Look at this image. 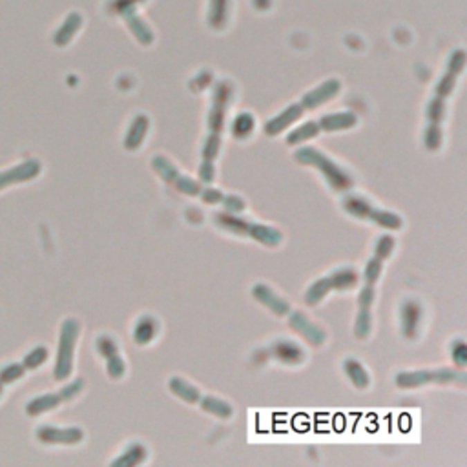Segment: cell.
<instances>
[{
  "instance_id": "cell-17",
  "label": "cell",
  "mask_w": 467,
  "mask_h": 467,
  "mask_svg": "<svg viewBox=\"0 0 467 467\" xmlns=\"http://www.w3.org/2000/svg\"><path fill=\"white\" fill-rule=\"evenodd\" d=\"M343 367H345L347 376L351 378V382L354 383L358 389H365V387L369 385V374H367V371L363 369V365L358 362V360H352V358L351 360H345Z\"/></svg>"
},
{
  "instance_id": "cell-22",
  "label": "cell",
  "mask_w": 467,
  "mask_h": 467,
  "mask_svg": "<svg viewBox=\"0 0 467 467\" xmlns=\"http://www.w3.org/2000/svg\"><path fill=\"white\" fill-rule=\"evenodd\" d=\"M254 131V119L250 113H241L236 117V121L232 122V134L237 139H246Z\"/></svg>"
},
{
  "instance_id": "cell-31",
  "label": "cell",
  "mask_w": 467,
  "mask_h": 467,
  "mask_svg": "<svg viewBox=\"0 0 467 467\" xmlns=\"http://www.w3.org/2000/svg\"><path fill=\"white\" fill-rule=\"evenodd\" d=\"M451 356L452 362L457 363L458 367H464L467 362V347L462 340H457V342L452 343L451 347Z\"/></svg>"
},
{
  "instance_id": "cell-10",
  "label": "cell",
  "mask_w": 467,
  "mask_h": 467,
  "mask_svg": "<svg viewBox=\"0 0 467 467\" xmlns=\"http://www.w3.org/2000/svg\"><path fill=\"white\" fill-rule=\"evenodd\" d=\"M338 90H340V82H338V81L325 82L323 86L316 88L314 91H311L309 95H305V99H303V104H305L306 108H316L318 104H322V102L329 101L332 95H336Z\"/></svg>"
},
{
  "instance_id": "cell-19",
  "label": "cell",
  "mask_w": 467,
  "mask_h": 467,
  "mask_svg": "<svg viewBox=\"0 0 467 467\" xmlns=\"http://www.w3.org/2000/svg\"><path fill=\"white\" fill-rule=\"evenodd\" d=\"M343 208H345L351 216L362 217V219H369V216H371L372 212L371 203L365 201V199L360 196L347 197L345 201H343Z\"/></svg>"
},
{
  "instance_id": "cell-14",
  "label": "cell",
  "mask_w": 467,
  "mask_h": 467,
  "mask_svg": "<svg viewBox=\"0 0 467 467\" xmlns=\"http://www.w3.org/2000/svg\"><path fill=\"white\" fill-rule=\"evenodd\" d=\"M170 389L174 394H177L179 398H183L185 402L196 403L201 400V394L197 391L196 387L190 385L188 382H185L183 378H172L170 380Z\"/></svg>"
},
{
  "instance_id": "cell-27",
  "label": "cell",
  "mask_w": 467,
  "mask_h": 467,
  "mask_svg": "<svg viewBox=\"0 0 467 467\" xmlns=\"http://www.w3.org/2000/svg\"><path fill=\"white\" fill-rule=\"evenodd\" d=\"M174 186H176L177 190H181L183 194H188V196H197L199 190H201L199 185H197L194 179H190V177H186V176H181V174H179V177L176 179Z\"/></svg>"
},
{
  "instance_id": "cell-33",
  "label": "cell",
  "mask_w": 467,
  "mask_h": 467,
  "mask_svg": "<svg viewBox=\"0 0 467 467\" xmlns=\"http://www.w3.org/2000/svg\"><path fill=\"white\" fill-rule=\"evenodd\" d=\"M217 152H219V137L210 136L206 139L205 148H203V157H205L206 161H212L217 156Z\"/></svg>"
},
{
  "instance_id": "cell-18",
  "label": "cell",
  "mask_w": 467,
  "mask_h": 467,
  "mask_svg": "<svg viewBox=\"0 0 467 467\" xmlns=\"http://www.w3.org/2000/svg\"><path fill=\"white\" fill-rule=\"evenodd\" d=\"M331 291H332V285H331V280H329V276L322 277V280H318V282L312 283L311 289L306 291V294H305L306 305H318V303L322 302L323 297H325Z\"/></svg>"
},
{
  "instance_id": "cell-3",
  "label": "cell",
  "mask_w": 467,
  "mask_h": 467,
  "mask_svg": "<svg viewBox=\"0 0 467 467\" xmlns=\"http://www.w3.org/2000/svg\"><path fill=\"white\" fill-rule=\"evenodd\" d=\"M289 325H291L297 334H302L311 345L320 347L325 342V334H323L322 329L318 325H314V323H312L305 314H302V312H292L291 320H289Z\"/></svg>"
},
{
  "instance_id": "cell-6",
  "label": "cell",
  "mask_w": 467,
  "mask_h": 467,
  "mask_svg": "<svg viewBox=\"0 0 467 467\" xmlns=\"http://www.w3.org/2000/svg\"><path fill=\"white\" fill-rule=\"evenodd\" d=\"M272 354L286 365H300L302 362H305V352L302 347L294 342H289V340H280L277 343H274Z\"/></svg>"
},
{
  "instance_id": "cell-21",
  "label": "cell",
  "mask_w": 467,
  "mask_h": 467,
  "mask_svg": "<svg viewBox=\"0 0 467 467\" xmlns=\"http://www.w3.org/2000/svg\"><path fill=\"white\" fill-rule=\"evenodd\" d=\"M369 219L376 223V225L383 226V228H389V230H398V228L402 226V219H400V216L392 214V212L374 210V208H372Z\"/></svg>"
},
{
  "instance_id": "cell-8",
  "label": "cell",
  "mask_w": 467,
  "mask_h": 467,
  "mask_svg": "<svg viewBox=\"0 0 467 467\" xmlns=\"http://www.w3.org/2000/svg\"><path fill=\"white\" fill-rule=\"evenodd\" d=\"M246 236L254 237L256 241L263 243L266 246H276L282 241V234L276 228L265 225H257V223H250L248 225V230H246Z\"/></svg>"
},
{
  "instance_id": "cell-7",
  "label": "cell",
  "mask_w": 467,
  "mask_h": 467,
  "mask_svg": "<svg viewBox=\"0 0 467 467\" xmlns=\"http://www.w3.org/2000/svg\"><path fill=\"white\" fill-rule=\"evenodd\" d=\"M157 332H159V323H157L156 318L143 316L141 320L136 323V329H134V340H136L139 345H146V343H150L152 340L157 336Z\"/></svg>"
},
{
  "instance_id": "cell-1",
  "label": "cell",
  "mask_w": 467,
  "mask_h": 467,
  "mask_svg": "<svg viewBox=\"0 0 467 467\" xmlns=\"http://www.w3.org/2000/svg\"><path fill=\"white\" fill-rule=\"evenodd\" d=\"M296 161L302 163V165L316 166L318 170L323 172V176L329 181V185L338 192L349 190L352 186V177L347 174L343 168L336 165L334 161H331L329 157L320 154L318 150L311 148V146H305V148H300L296 152Z\"/></svg>"
},
{
  "instance_id": "cell-4",
  "label": "cell",
  "mask_w": 467,
  "mask_h": 467,
  "mask_svg": "<svg viewBox=\"0 0 467 467\" xmlns=\"http://www.w3.org/2000/svg\"><path fill=\"white\" fill-rule=\"evenodd\" d=\"M422 305L414 300H407L402 305V329L403 336L414 338L422 323Z\"/></svg>"
},
{
  "instance_id": "cell-13",
  "label": "cell",
  "mask_w": 467,
  "mask_h": 467,
  "mask_svg": "<svg viewBox=\"0 0 467 467\" xmlns=\"http://www.w3.org/2000/svg\"><path fill=\"white\" fill-rule=\"evenodd\" d=\"M146 130H148V119L145 116H139L136 122L131 125L128 136H126V148L128 150H136L146 137Z\"/></svg>"
},
{
  "instance_id": "cell-23",
  "label": "cell",
  "mask_w": 467,
  "mask_h": 467,
  "mask_svg": "<svg viewBox=\"0 0 467 467\" xmlns=\"http://www.w3.org/2000/svg\"><path fill=\"white\" fill-rule=\"evenodd\" d=\"M152 166H154V170H156L165 181L172 183V185H174L177 177H179V172H177L176 166L172 165L168 159H165V157H156L154 163H152Z\"/></svg>"
},
{
  "instance_id": "cell-16",
  "label": "cell",
  "mask_w": 467,
  "mask_h": 467,
  "mask_svg": "<svg viewBox=\"0 0 467 467\" xmlns=\"http://www.w3.org/2000/svg\"><path fill=\"white\" fill-rule=\"evenodd\" d=\"M217 225H221L226 230L234 232V234H239V236H246V230H248V225L250 223L243 219V217H237L236 214H217L216 216Z\"/></svg>"
},
{
  "instance_id": "cell-28",
  "label": "cell",
  "mask_w": 467,
  "mask_h": 467,
  "mask_svg": "<svg viewBox=\"0 0 467 467\" xmlns=\"http://www.w3.org/2000/svg\"><path fill=\"white\" fill-rule=\"evenodd\" d=\"M423 141L429 150H437L442 145V134H440V128L438 125H431L425 130V136H423Z\"/></svg>"
},
{
  "instance_id": "cell-34",
  "label": "cell",
  "mask_w": 467,
  "mask_h": 467,
  "mask_svg": "<svg viewBox=\"0 0 467 467\" xmlns=\"http://www.w3.org/2000/svg\"><path fill=\"white\" fill-rule=\"evenodd\" d=\"M97 345H99V351H101V354H104L106 358L113 356V354H117V351H119V349H117V345H116V342H113V340H110V338H106V336L101 338Z\"/></svg>"
},
{
  "instance_id": "cell-30",
  "label": "cell",
  "mask_w": 467,
  "mask_h": 467,
  "mask_svg": "<svg viewBox=\"0 0 467 467\" xmlns=\"http://www.w3.org/2000/svg\"><path fill=\"white\" fill-rule=\"evenodd\" d=\"M125 372H126V365L121 360V356H119V352L108 358V374H110L111 378H116L117 380V378H121Z\"/></svg>"
},
{
  "instance_id": "cell-36",
  "label": "cell",
  "mask_w": 467,
  "mask_h": 467,
  "mask_svg": "<svg viewBox=\"0 0 467 467\" xmlns=\"http://www.w3.org/2000/svg\"><path fill=\"white\" fill-rule=\"evenodd\" d=\"M199 177H201V181L205 183H212L214 181V177H216V168L212 165V161H203L201 168H199Z\"/></svg>"
},
{
  "instance_id": "cell-24",
  "label": "cell",
  "mask_w": 467,
  "mask_h": 467,
  "mask_svg": "<svg viewBox=\"0 0 467 467\" xmlns=\"http://www.w3.org/2000/svg\"><path fill=\"white\" fill-rule=\"evenodd\" d=\"M318 131H320V125L316 122H306V125L300 126L297 130H294L291 136L286 137V143L289 145H297V143H303L306 139H312L314 136H318Z\"/></svg>"
},
{
  "instance_id": "cell-12",
  "label": "cell",
  "mask_w": 467,
  "mask_h": 467,
  "mask_svg": "<svg viewBox=\"0 0 467 467\" xmlns=\"http://www.w3.org/2000/svg\"><path fill=\"white\" fill-rule=\"evenodd\" d=\"M329 280H331L332 289H336V291H349V289L356 286L358 274L352 268H338L336 272H332L331 276H329Z\"/></svg>"
},
{
  "instance_id": "cell-9",
  "label": "cell",
  "mask_w": 467,
  "mask_h": 467,
  "mask_svg": "<svg viewBox=\"0 0 467 467\" xmlns=\"http://www.w3.org/2000/svg\"><path fill=\"white\" fill-rule=\"evenodd\" d=\"M302 106H291V108H286L285 111H283L282 116H277L276 119H272L268 125H266V134L268 136H276V134H280V131H283L286 128V126L291 125V122H294L296 119H300L302 117Z\"/></svg>"
},
{
  "instance_id": "cell-11",
  "label": "cell",
  "mask_w": 467,
  "mask_h": 467,
  "mask_svg": "<svg viewBox=\"0 0 467 467\" xmlns=\"http://www.w3.org/2000/svg\"><path fill=\"white\" fill-rule=\"evenodd\" d=\"M356 125V117L352 113H334V116H325L320 121V130L334 131V130H345L351 126Z\"/></svg>"
},
{
  "instance_id": "cell-5",
  "label": "cell",
  "mask_w": 467,
  "mask_h": 467,
  "mask_svg": "<svg viewBox=\"0 0 467 467\" xmlns=\"http://www.w3.org/2000/svg\"><path fill=\"white\" fill-rule=\"evenodd\" d=\"M252 294H254V297H256L257 302L263 303L265 306H268V309H271L274 314H277V316H283V314H286V312L291 311V305H289L285 300H282V297L277 296L271 286L259 283V285H256L252 289Z\"/></svg>"
},
{
  "instance_id": "cell-32",
  "label": "cell",
  "mask_w": 467,
  "mask_h": 467,
  "mask_svg": "<svg viewBox=\"0 0 467 467\" xmlns=\"http://www.w3.org/2000/svg\"><path fill=\"white\" fill-rule=\"evenodd\" d=\"M221 203L225 205L226 210L232 212V214H239V212L245 210V201L237 196H223Z\"/></svg>"
},
{
  "instance_id": "cell-25",
  "label": "cell",
  "mask_w": 467,
  "mask_h": 467,
  "mask_svg": "<svg viewBox=\"0 0 467 467\" xmlns=\"http://www.w3.org/2000/svg\"><path fill=\"white\" fill-rule=\"evenodd\" d=\"M371 327H372V318H371V312H369V309H362L360 311V314H358V320H356V327H354V332H356L358 338H367L369 336V332H371Z\"/></svg>"
},
{
  "instance_id": "cell-35",
  "label": "cell",
  "mask_w": 467,
  "mask_h": 467,
  "mask_svg": "<svg viewBox=\"0 0 467 467\" xmlns=\"http://www.w3.org/2000/svg\"><path fill=\"white\" fill-rule=\"evenodd\" d=\"M372 302H374V289H372V285L363 286V291L358 296V303H360L362 309H369L372 305Z\"/></svg>"
},
{
  "instance_id": "cell-29",
  "label": "cell",
  "mask_w": 467,
  "mask_h": 467,
  "mask_svg": "<svg viewBox=\"0 0 467 467\" xmlns=\"http://www.w3.org/2000/svg\"><path fill=\"white\" fill-rule=\"evenodd\" d=\"M394 250V239L391 236H382L376 243V257L378 259H385Z\"/></svg>"
},
{
  "instance_id": "cell-37",
  "label": "cell",
  "mask_w": 467,
  "mask_h": 467,
  "mask_svg": "<svg viewBox=\"0 0 467 467\" xmlns=\"http://www.w3.org/2000/svg\"><path fill=\"white\" fill-rule=\"evenodd\" d=\"M201 197L206 203H219L223 199V194L219 190H216V188H206L201 194Z\"/></svg>"
},
{
  "instance_id": "cell-2",
  "label": "cell",
  "mask_w": 467,
  "mask_h": 467,
  "mask_svg": "<svg viewBox=\"0 0 467 467\" xmlns=\"http://www.w3.org/2000/svg\"><path fill=\"white\" fill-rule=\"evenodd\" d=\"M466 380L464 374L451 371V369H440V371H416V372H400L396 376V385L402 389H412V387L425 385V383H447L452 380Z\"/></svg>"
},
{
  "instance_id": "cell-26",
  "label": "cell",
  "mask_w": 467,
  "mask_h": 467,
  "mask_svg": "<svg viewBox=\"0 0 467 467\" xmlns=\"http://www.w3.org/2000/svg\"><path fill=\"white\" fill-rule=\"evenodd\" d=\"M380 274H382V259L374 257L367 263L365 271H363V280H365L367 285H372L380 277Z\"/></svg>"
},
{
  "instance_id": "cell-20",
  "label": "cell",
  "mask_w": 467,
  "mask_h": 467,
  "mask_svg": "<svg viewBox=\"0 0 467 467\" xmlns=\"http://www.w3.org/2000/svg\"><path fill=\"white\" fill-rule=\"evenodd\" d=\"M201 407L205 409V411L212 412V414H216V416H219V418H230L232 412H234L230 403L223 402V400H219V398H216V396L203 398Z\"/></svg>"
},
{
  "instance_id": "cell-15",
  "label": "cell",
  "mask_w": 467,
  "mask_h": 467,
  "mask_svg": "<svg viewBox=\"0 0 467 467\" xmlns=\"http://www.w3.org/2000/svg\"><path fill=\"white\" fill-rule=\"evenodd\" d=\"M146 460V447L141 443H131L126 447V451L122 452L121 458L113 460V466H139Z\"/></svg>"
}]
</instances>
